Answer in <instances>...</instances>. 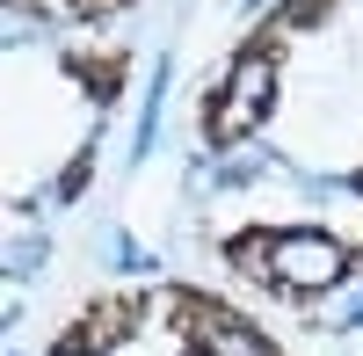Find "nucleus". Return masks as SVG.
I'll list each match as a JSON object with an SVG mask.
<instances>
[{
	"mask_svg": "<svg viewBox=\"0 0 363 356\" xmlns=\"http://www.w3.org/2000/svg\"><path fill=\"white\" fill-rule=\"evenodd\" d=\"M225 262L277 299H327L363 269V247H349L327 226H247L225 240Z\"/></svg>",
	"mask_w": 363,
	"mask_h": 356,
	"instance_id": "obj_1",
	"label": "nucleus"
},
{
	"mask_svg": "<svg viewBox=\"0 0 363 356\" xmlns=\"http://www.w3.org/2000/svg\"><path fill=\"white\" fill-rule=\"evenodd\" d=\"M277 87H284V37L277 29H255L247 44L233 51V66L225 80L203 95V145H240V138H255L269 124V109H277Z\"/></svg>",
	"mask_w": 363,
	"mask_h": 356,
	"instance_id": "obj_2",
	"label": "nucleus"
},
{
	"mask_svg": "<svg viewBox=\"0 0 363 356\" xmlns=\"http://www.w3.org/2000/svg\"><path fill=\"white\" fill-rule=\"evenodd\" d=\"M167 328H174L182 356H284L240 306L211 299L196 284H167Z\"/></svg>",
	"mask_w": 363,
	"mask_h": 356,
	"instance_id": "obj_3",
	"label": "nucleus"
},
{
	"mask_svg": "<svg viewBox=\"0 0 363 356\" xmlns=\"http://www.w3.org/2000/svg\"><path fill=\"white\" fill-rule=\"evenodd\" d=\"M138 328H145V299L138 291H102V299H87L66 328L51 335L44 356H116Z\"/></svg>",
	"mask_w": 363,
	"mask_h": 356,
	"instance_id": "obj_4",
	"label": "nucleus"
},
{
	"mask_svg": "<svg viewBox=\"0 0 363 356\" xmlns=\"http://www.w3.org/2000/svg\"><path fill=\"white\" fill-rule=\"evenodd\" d=\"M66 73L87 87L95 109H116V95H124V80H131V51H66Z\"/></svg>",
	"mask_w": 363,
	"mask_h": 356,
	"instance_id": "obj_5",
	"label": "nucleus"
},
{
	"mask_svg": "<svg viewBox=\"0 0 363 356\" xmlns=\"http://www.w3.org/2000/svg\"><path fill=\"white\" fill-rule=\"evenodd\" d=\"M8 8H29V15H51V22H102L131 0H8Z\"/></svg>",
	"mask_w": 363,
	"mask_h": 356,
	"instance_id": "obj_6",
	"label": "nucleus"
},
{
	"mask_svg": "<svg viewBox=\"0 0 363 356\" xmlns=\"http://www.w3.org/2000/svg\"><path fill=\"white\" fill-rule=\"evenodd\" d=\"M342 0H277V15H269V29L277 37H298V29H320L327 15H335Z\"/></svg>",
	"mask_w": 363,
	"mask_h": 356,
	"instance_id": "obj_7",
	"label": "nucleus"
},
{
	"mask_svg": "<svg viewBox=\"0 0 363 356\" xmlns=\"http://www.w3.org/2000/svg\"><path fill=\"white\" fill-rule=\"evenodd\" d=\"M349 189H356V196H363V167H356V174H349Z\"/></svg>",
	"mask_w": 363,
	"mask_h": 356,
	"instance_id": "obj_8",
	"label": "nucleus"
}]
</instances>
